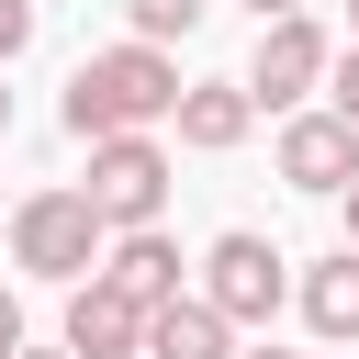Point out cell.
<instances>
[{"label": "cell", "mask_w": 359, "mask_h": 359, "mask_svg": "<svg viewBox=\"0 0 359 359\" xmlns=\"http://www.w3.org/2000/svg\"><path fill=\"white\" fill-rule=\"evenodd\" d=\"M123 11H135V34H146V45H168V34H191L213 0H123Z\"/></svg>", "instance_id": "12"}, {"label": "cell", "mask_w": 359, "mask_h": 359, "mask_svg": "<svg viewBox=\"0 0 359 359\" xmlns=\"http://www.w3.org/2000/svg\"><path fill=\"white\" fill-rule=\"evenodd\" d=\"M0 135H11V90H0Z\"/></svg>", "instance_id": "20"}, {"label": "cell", "mask_w": 359, "mask_h": 359, "mask_svg": "<svg viewBox=\"0 0 359 359\" xmlns=\"http://www.w3.org/2000/svg\"><path fill=\"white\" fill-rule=\"evenodd\" d=\"M337 202H348V247H359V180H348V191H337Z\"/></svg>", "instance_id": "16"}, {"label": "cell", "mask_w": 359, "mask_h": 359, "mask_svg": "<svg viewBox=\"0 0 359 359\" xmlns=\"http://www.w3.org/2000/svg\"><path fill=\"white\" fill-rule=\"evenodd\" d=\"M67 348H79V359H146V303L112 292L101 269L67 280Z\"/></svg>", "instance_id": "7"}, {"label": "cell", "mask_w": 359, "mask_h": 359, "mask_svg": "<svg viewBox=\"0 0 359 359\" xmlns=\"http://www.w3.org/2000/svg\"><path fill=\"white\" fill-rule=\"evenodd\" d=\"M280 180L337 202V191L359 180V123H348V112H292V123H280Z\"/></svg>", "instance_id": "6"}, {"label": "cell", "mask_w": 359, "mask_h": 359, "mask_svg": "<svg viewBox=\"0 0 359 359\" xmlns=\"http://www.w3.org/2000/svg\"><path fill=\"white\" fill-rule=\"evenodd\" d=\"M325 112H348V123H359V45H348V56L325 67Z\"/></svg>", "instance_id": "13"}, {"label": "cell", "mask_w": 359, "mask_h": 359, "mask_svg": "<svg viewBox=\"0 0 359 359\" xmlns=\"http://www.w3.org/2000/svg\"><path fill=\"white\" fill-rule=\"evenodd\" d=\"M22 45H34V0H0V67H11Z\"/></svg>", "instance_id": "14"}, {"label": "cell", "mask_w": 359, "mask_h": 359, "mask_svg": "<svg viewBox=\"0 0 359 359\" xmlns=\"http://www.w3.org/2000/svg\"><path fill=\"white\" fill-rule=\"evenodd\" d=\"M11 359H79V348H11Z\"/></svg>", "instance_id": "18"}, {"label": "cell", "mask_w": 359, "mask_h": 359, "mask_svg": "<svg viewBox=\"0 0 359 359\" xmlns=\"http://www.w3.org/2000/svg\"><path fill=\"white\" fill-rule=\"evenodd\" d=\"M325 67H337V45H325L303 11H280V22H258V56H247V101H269V112H303V90H325Z\"/></svg>", "instance_id": "4"}, {"label": "cell", "mask_w": 359, "mask_h": 359, "mask_svg": "<svg viewBox=\"0 0 359 359\" xmlns=\"http://www.w3.org/2000/svg\"><path fill=\"white\" fill-rule=\"evenodd\" d=\"M247 11H258V22H280V11H303V0H247Z\"/></svg>", "instance_id": "17"}, {"label": "cell", "mask_w": 359, "mask_h": 359, "mask_svg": "<svg viewBox=\"0 0 359 359\" xmlns=\"http://www.w3.org/2000/svg\"><path fill=\"white\" fill-rule=\"evenodd\" d=\"M303 325L337 337V348H359V247H337V258L303 269Z\"/></svg>", "instance_id": "11"}, {"label": "cell", "mask_w": 359, "mask_h": 359, "mask_svg": "<svg viewBox=\"0 0 359 359\" xmlns=\"http://www.w3.org/2000/svg\"><path fill=\"white\" fill-rule=\"evenodd\" d=\"M280 269H292V258H280L269 236H247V224H236V236H213V247H202V303H224L236 325H269V314H280Z\"/></svg>", "instance_id": "5"}, {"label": "cell", "mask_w": 359, "mask_h": 359, "mask_svg": "<svg viewBox=\"0 0 359 359\" xmlns=\"http://www.w3.org/2000/svg\"><path fill=\"white\" fill-rule=\"evenodd\" d=\"M101 247H112V224L90 213V191H34V202L11 213V258H22L34 280H90Z\"/></svg>", "instance_id": "2"}, {"label": "cell", "mask_w": 359, "mask_h": 359, "mask_svg": "<svg viewBox=\"0 0 359 359\" xmlns=\"http://www.w3.org/2000/svg\"><path fill=\"white\" fill-rule=\"evenodd\" d=\"M79 191H90V213H101L112 236H123V224H157V202H168V146H157V135H101Z\"/></svg>", "instance_id": "3"}, {"label": "cell", "mask_w": 359, "mask_h": 359, "mask_svg": "<svg viewBox=\"0 0 359 359\" xmlns=\"http://www.w3.org/2000/svg\"><path fill=\"white\" fill-rule=\"evenodd\" d=\"M11 348H22V303L0 292V359H11Z\"/></svg>", "instance_id": "15"}, {"label": "cell", "mask_w": 359, "mask_h": 359, "mask_svg": "<svg viewBox=\"0 0 359 359\" xmlns=\"http://www.w3.org/2000/svg\"><path fill=\"white\" fill-rule=\"evenodd\" d=\"M101 280L135 292V303H168V292H180V247H168L157 224H123V236L101 247Z\"/></svg>", "instance_id": "10"}, {"label": "cell", "mask_w": 359, "mask_h": 359, "mask_svg": "<svg viewBox=\"0 0 359 359\" xmlns=\"http://www.w3.org/2000/svg\"><path fill=\"white\" fill-rule=\"evenodd\" d=\"M146 359H236V314L202 292H168L146 303Z\"/></svg>", "instance_id": "8"}, {"label": "cell", "mask_w": 359, "mask_h": 359, "mask_svg": "<svg viewBox=\"0 0 359 359\" xmlns=\"http://www.w3.org/2000/svg\"><path fill=\"white\" fill-rule=\"evenodd\" d=\"M348 22H359V0H348Z\"/></svg>", "instance_id": "21"}, {"label": "cell", "mask_w": 359, "mask_h": 359, "mask_svg": "<svg viewBox=\"0 0 359 359\" xmlns=\"http://www.w3.org/2000/svg\"><path fill=\"white\" fill-rule=\"evenodd\" d=\"M180 90H191V79H180L168 45H146V34H135V45H101V56L67 79V135H79V146H101V135H146V123L180 112Z\"/></svg>", "instance_id": "1"}, {"label": "cell", "mask_w": 359, "mask_h": 359, "mask_svg": "<svg viewBox=\"0 0 359 359\" xmlns=\"http://www.w3.org/2000/svg\"><path fill=\"white\" fill-rule=\"evenodd\" d=\"M247 359H292V348H247Z\"/></svg>", "instance_id": "19"}, {"label": "cell", "mask_w": 359, "mask_h": 359, "mask_svg": "<svg viewBox=\"0 0 359 359\" xmlns=\"http://www.w3.org/2000/svg\"><path fill=\"white\" fill-rule=\"evenodd\" d=\"M168 123H180V146H202V157H224V146H247V123H258V101H247V79H191Z\"/></svg>", "instance_id": "9"}]
</instances>
